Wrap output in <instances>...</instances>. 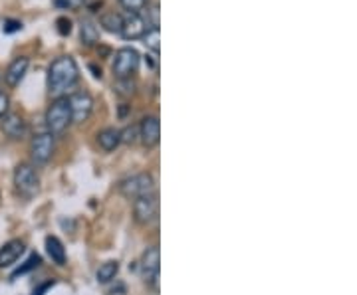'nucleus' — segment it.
Masks as SVG:
<instances>
[{
    "mask_svg": "<svg viewBox=\"0 0 357 295\" xmlns=\"http://www.w3.org/2000/svg\"><path fill=\"white\" fill-rule=\"evenodd\" d=\"M79 81V67L72 56H60L56 58L48 67V93L54 99L66 97V93L76 88Z\"/></svg>",
    "mask_w": 357,
    "mask_h": 295,
    "instance_id": "1",
    "label": "nucleus"
},
{
    "mask_svg": "<svg viewBox=\"0 0 357 295\" xmlns=\"http://www.w3.org/2000/svg\"><path fill=\"white\" fill-rule=\"evenodd\" d=\"M72 125V111H70V103L68 97L54 99L52 105L46 111V127L52 137H60L64 135L68 127Z\"/></svg>",
    "mask_w": 357,
    "mask_h": 295,
    "instance_id": "2",
    "label": "nucleus"
},
{
    "mask_svg": "<svg viewBox=\"0 0 357 295\" xmlns=\"http://www.w3.org/2000/svg\"><path fill=\"white\" fill-rule=\"evenodd\" d=\"M14 189L16 194L22 198H32L40 191V177L36 168L28 163H20L14 168Z\"/></svg>",
    "mask_w": 357,
    "mask_h": 295,
    "instance_id": "3",
    "label": "nucleus"
},
{
    "mask_svg": "<svg viewBox=\"0 0 357 295\" xmlns=\"http://www.w3.org/2000/svg\"><path fill=\"white\" fill-rule=\"evenodd\" d=\"M117 191H119L121 196H126L129 200H135L139 196L155 193L153 175H149V173H137L133 177H128V179H123L119 182Z\"/></svg>",
    "mask_w": 357,
    "mask_h": 295,
    "instance_id": "4",
    "label": "nucleus"
},
{
    "mask_svg": "<svg viewBox=\"0 0 357 295\" xmlns=\"http://www.w3.org/2000/svg\"><path fill=\"white\" fill-rule=\"evenodd\" d=\"M139 62L141 56L135 48H121L115 51L114 65H112L115 79H131V76L137 74L139 70Z\"/></svg>",
    "mask_w": 357,
    "mask_h": 295,
    "instance_id": "5",
    "label": "nucleus"
},
{
    "mask_svg": "<svg viewBox=\"0 0 357 295\" xmlns=\"http://www.w3.org/2000/svg\"><path fill=\"white\" fill-rule=\"evenodd\" d=\"M159 216V194L151 193L133 200V218L139 226H149Z\"/></svg>",
    "mask_w": 357,
    "mask_h": 295,
    "instance_id": "6",
    "label": "nucleus"
},
{
    "mask_svg": "<svg viewBox=\"0 0 357 295\" xmlns=\"http://www.w3.org/2000/svg\"><path fill=\"white\" fill-rule=\"evenodd\" d=\"M141 276L149 287H153L155 292L159 289V270H161V254H159V246H151L143 252L141 256Z\"/></svg>",
    "mask_w": 357,
    "mask_h": 295,
    "instance_id": "7",
    "label": "nucleus"
},
{
    "mask_svg": "<svg viewBox=\"0 0 357 295\" xmlns=\"http://www.w3.org/2000/svg\"><path fill=\"white\" fill-rule=\"evenodd\" d=\"M70 111H72V123H86L93 111V97L88 91H76L68 97Z\"/></svg>",
    "mask_w": 357,
    "mask_h": 295,
    "instance_id": "8",
    "label": "nucleus"
},
{
    "mask_svg": "<svg viewBox=\"0 0 357 295\" xmlns=\"http://www.w3.org/2000/svg\"><path fill=\"white\" fill-rule=\"evenodd\" d=\"M54 149H56V141L52 137L50 133H38L32 143H30V154H32V161L36 165H46L54 154Z\"/></svg>",
    "mask_w": 357,
    "mask_h": 295,
    "instance_id": "9",
    "label": "nucleus"
},
{
    "mask_svg": "<svg viewBox=\"0 0 357 295\" xmlns=\"http://www.w3.org/2000/svg\"><path fill=\"white\" fill-rule=\"evenodd\" d=\"M139 139L145 149H153L161 139V121L157 115H147L139 123Z\"/></svg>",
    "mask_w": 357,
    "mask_h": 295,
    "instance_id": "10",
    "label": "nucleus"
},
{
    "mask_svg": "<svg viewBox=\"0 0 357 295\" xmlns=\"http://www.w3.org/2000/svg\"><path fill=\"white\" fill-rule=\"evenodd\" d=\"M149 26L145 24L143 16L141 14H131L129 13L126 18H123V24H121V38L123 40H139L143 38V34L147 32Z\"/></svg>",
    "mask_w": 357,
    "mask_h": 295,
    "instance_id": "11",
    "label": "nucleus"
},
{
    "mask_svg": "<svg viewBox=\"0 0 357 295\" xmlns=\"http://www.w3.org/2000/svg\"><path fill=\"white\" fill-rule=\"evenodd\" d=\"M26 252V244L22 240H10L0 248V270L14 266L20 256Z\"/></svg>",
    "mask_w": 357,
    "mask_h": 295,
    "instance_id": "12",
    "label": "nucleus"
},
{
    "mask_svg": "<svg viewBox=\"0 0 357 295\" xmlns=\"http://www.w3.org/2000/svg\"><path fill=\"white\" fill-rule=\"evenodd\" d=\"M28 65H30V60H28L26 56H20V58L13 60L10 65L6 67V72H4V81H6V86L16 88V86L24 79L26 72H28Z\"/></svg>",
    "mask_w": 357,
    "mask_h": 295,
    "instance_id": "13",
    "label": "nucleus"
},
{
    "mask_svg": "<svg viewBox=\"0 0 357 295\" xmlns=\"http://www.w3.org/2000/svg\"><path fill=\"white\" fill-rule=\"evenodd\" d=\"M2 131H4L6 137H10L14 141L24 139L26 121L18 113H6L2 117Z\"/></svg>",
    "mask_w": 357,
    "mask_h": 295,
    "instance_id": "14",
    "label": "nucleus"
},
{
    "mask_svg": "<svg viewBox=\"0 0 357 295\" xmlns=\"http://www.w3.org/2000/svg\"><path fill=\"white\" fill-rule=\"evenodd\" d=\"M98 143H100V147H102L105 153H112V151H115L119 147V143H121V133L114 127L103 129V131L98 133Z\"/></svg>",
    "mask_w": 357,
    "mask_h": 295,
    "instance_id": "15",
    "label": "nucleus"
},
{
    "mask_svg": "<svg viewBox=\"0 0 357 295\" xmlns=\"http://www.w3.org/2000/svg\"><path fill=\"white\" fill-rule=\"evenodd\" d=\"M79 38H82V44L84 46H93L100 42V26L96 24L91 18H86L82 20V26H79Z\"/></svg>",
    "mask_w": 357,
    "mask_h": 295,
    "instance_id": "16",
    "label": "nucleus"
},
{
    "mask_svg": "<svg viewBox=\"0 0 357 295\" xmlns=\"http://www.w3.org/2000/svg\"><path fill=\"white\" fill-rule=\"evenodd\" d=\"M46 252H48V256L52 257V262L56 266H66V248L56 236L46 238Z\"/></svg>",
    "mask_w": 357,
    "mask_h": 295,
    "instance_id": "17",
    "label": "nucleus"
},
{
    "mask_svg": "<svg viewBox=\"0 0 357 295\" xmlns=\"http://www.w3.org/2000/svg\"><path fill=\"white\" fill-rule=\"evenodd\" d=\"M121 24H123L121 14L105 13L100 16V26H103V30H107V32H112V34H119Z\"/></svg>",
    "mask_w": 357,
    "mask_h": 295,
    "instance_id": "18",
    "label": "nucleus"
},
{
    "mask_svg": "<svg viewBox=\"0 0 357 295\" xmlns=\"http://www.w3.org/2000/svg\"><path fill=\"white\" fill-rule=\"evenodd\" d=\"M117 271H119V262H117V260L105 262V264L100 266V270H98V282L109 283L115 276H117Z\"/></svg>",
    "mask_w": 357,
    "mask_h": 295,
    "instance_id": "19",
    "label": "nucleus"
},
{
    "mask_svg": "<svg viewBox=\"0 0 357 295\" xmlns=\"http://www.w3.org/2000/svg\"><path fill=\"white\" fill-rule=\"evenodd\" d=\"M161 32L159 28H147V32L143 34V44L147 46V50H151L153 54L159 56V48H161Z\"/></svg>",
    "mask_w": 357,
    "mask_h": 295,
    "instance_id": "20",
    "label": "nucleus"
},
{
    "mask_svg": "<svg viewBox=\"0 0 357 295\" xmlns=\"http://www.w3.org/2000/svg\"><path fill=\"white\" fill-rule=\"evenodd\" d=\"M143 10H147L145 13V24L151 26V28H159V4H151V6H145Z\"/></svg>",
    "mask_w": 357,
    "mask_h": 295,
    "instance_id": "21",
    "label": "nucleus"
},
{
    "mask_svg": "<svg viewBox=\"0 0 357 295\" xmlns=\"http://www.w3.org/2000/svg\"><path fill=\"white\" fill-rule=\"evenodd\" d=\"M119 4L131 14H139L145 6H149V0H119Z\"/></svg>",
    "mask_w": 357,
    "mask_h": 295,
    "instance_id": "22",
    "label": "nucleus"
},
{
    "mask_svg": "<svg viewBox=\"0 0 357 295\" xmlns=\"http://www.w3.org/2000/svg\"><path fill=\"white\" fill-rule=\"evenodd\" d=\"M38 266H40V256H38V254H32V256L26 260L22 268H18V270L14 271L13 280H16V278H18V276H22V273H28L30 270H36Z\"/></svg>",
    "mask_w": 357,
    "mask_h": 295,
    "instance_id": "23",
    "label": "nucleus"
},
{
    "mask_svg": "<svg viewBox=\"0 0 357 295\" xmlns=\"http://www.w3.org/2000/svg\"><path fill=\"white\" fill-rule=\"evenodd\" d=\"M119 133H121V143H126V145H133L139 139V127H135V125H129L128 129H123Z\"/></svg>",
    "mask_w": 357,
    "mask_h": 295,
    "instance_id": "24",
    "label": "nucleus"
},
{
    "mask_svg": "<svg viewBox=\"0 0 357 295\" xmlns=\"http://www.w3.org/2000/svg\"><path fill=\"white\" fill-rule=\"evenodd\" d=\"M84 2L86 0H56V4L60 8H64V10H77V8L84 6Z\"/></svg>",
    "mask_w": 357,
    "mask_h": 295,
    "instance_id": "25",
    "label": "nucleus"
},
{
    "mask_svg": "<svg viewBox=\"0 0 357 295\" xmlns=\"http://www.w3.org/2000/svg\"><path fill=\"white\" fill-rule=\"evenodd\" d=\"M56 26H58V32L62 34V36H70V32H72V22L68 20V18H58L56 20Z\"/></svg>",
    "mask_w": 357,
    "mask_h": 295,
    "instance_id": "26",
    "label": "nucleus"
},
{
    "mask_svg": "<svg viewBox=\"0 0 357 295\" xmlns=\"http://www.w3.org/2000/svg\"><path fill=\"white\" fill-rule=\"evenodd\" d=\"M8 109H10V97H8V93L0 91V119L8 113Z\"/></svg>",
    "mask_w": 357,
    "mask_h": 295,
    "instance_id": "27",
    "label": "nucleus"
},
{
    "mask_svg": "<svg viewBox=\"0 0 357 295\" xmlns=\"http://www.w3.org/2000/svg\"><path fill=\"white\" fill-rule=\"evenodd\" d=\"M2 30H4L6 34L20 32V30H22V22H18V20H6V22H4V26H2Z\"/></svg>",
    "mask_w": 357,
    "mask_h": 295,
    "instance_id": "28",
    "label": "nucleus"
},
{
    "mask_svg": "<svg viewBox=\"0 0 357 295\" xmlns=\"http://www.w3.org/2000/svg\"><path fill=\"white\" fill-rule=\"evenodd\" d=\"M54 280H50V282H46L44 283V285H40L38 289H34V295H44L46 294V289H48V287H52V285H54Z\"/></svg>",
    "mask_w": 357,
    "mask_h": 295,
    "instance_id": "29",
    "label": "nucleus"
},
{
    "mask_svg": "<svg viewBox=\"0 0 357 295\" xmlns=\"http://www.w3.org/2000/svg\"><path fill=\"white\" fill-rule=\"evenodd\" d=\"M0 79H2V76H0Z\"/></svg>",
    "mask_w": 357,
    "mask_h": 295,
    "instance_id": "30",
    "label": "nucleus"
}]
</instances>
